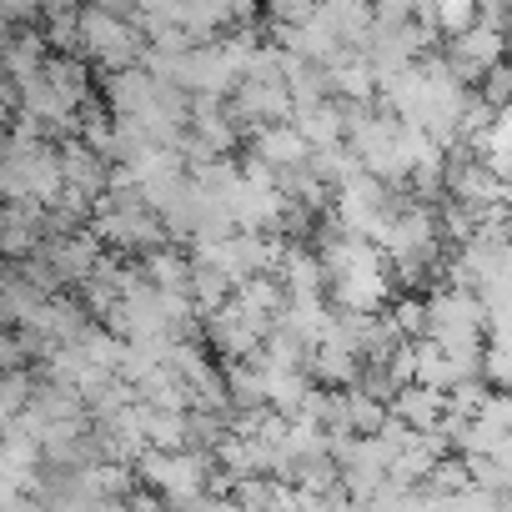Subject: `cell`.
I'll list each match as a JSON object with an SVG mask.
<instances>
[{
    "instance_id": "7",
    "label": "cell",
    "mask_w": 512,
    "mask_h": 512,
    "mask_svg": "<svg viewBox=\"0 0 512 512\" xmlns=\"http://www.w3.org/2000/svg\"><path fill=\"white\" fill-rule=\"evenodd\" d=\"M251 161H262L272 176H277V186H282V176H292V171H302V166H312V141L292 126V121H282V126H267V131H256L251 136V151H246Z\"/></svg>"
},
{
    "instance_id": "11",
    "label": "cell",
    "mask_w": 512,
    "mask_h": 512,
    "mask_svg": "<svg viewBox=\"0 0 512 512\" xmlns=\"http://www.w3.org/2000/svg\"><path fill=\"white\" fill-rule=\"evenodd\" d=\"M387 317H392V327H397L407 342H422V337H427V297H402V302L387 307Z\"/></svg>"
},
{
    "instance_id": "3",
    "label": "cell",
    "mask_w": 512,
    "mask_h": 512,
    "mask_svg": "<svg viewBox=\"0 0 512 512\" xmlns=\"http://www.w3.org/2000/svg\"><path fill=\"white\" fill-rule=\"evenodd\" d=\"M146 51H151V36L141 31L136 16H111L101 6L81 11V56L101 61L111 76L131 71V66H146Z\"/></svg>"
},
{
    "instance_id": "13",
    "label": "cell",
    "mask_w": 512,
    "mask_h": 512,
    "mask_svg": "<svg viewBox=\"0 0 512 512\" xmlns=\"http://www.w3.org/2000/svg\"><path fill=\"white\" fill-rule=\"evenodd\" d=\"M41 11H46L41 0H0V16H6L11 26H36Z\"/></svg>"
},
{
    "instance_id": "14",
    "label": "cell",
    "mask_w": 512,
    "mask_h": 512,
    "mask_svg": "<svg viewBox=\"0 0 512 512\" xmlns=\"http://www.w3.org/2000/svg\"><path fill=\"white\" fill-rule=\"evenodd\" d=\"M91 6H101L111 16H141V0H91Z\"/></svg>"
},
{
    "instance_id": "12",
    "label": "cell",
    "mask_w": 512,
    "mask_h": 512,
    "mask_svg": "<svg viewBox=\"0 0 512 512\" xmlns=\"http://www.w3.org/2000/svg\"><path fill=\"white\" fill-rule=\"evenodd\" d=\"M377 26H412L417 21V0H372Z\"/></svg>"
},
{
    "instance_id": "2",
    "label": "cell",
    "mask_w": 512,
    "mask_h": 512,
    "mask_svg": "<svg viewBox=\"0 0 512 512\" xmlns=\"http://www.w3.org/2000/svg\"><path fill=\"white\" fill-rule=\"evenodd\" d=\"M91 231L106 241V251H121V256H146V251H156V246L171 241L166 216H161V211L151 206V196L131 181V171H116V186H111V196L96 206Z\"/></svg>"
},
{
    "instance_id": "4",
    "label": "cell",
    "mask_w": 512,
    "mask_h": 512,
    "mask_svg": "<svg viewBox=\"0 0 512 512\" xmlns=\"http://www.w3.org/2000/svg\"><path fill=\"white\" fill-rule=\"evenodd\" d=\"M392 206H397V191L382 181V176H372V171H352L347 181H337L332 186V216H337V226L342 231H352V236H382V226H387V216H392Z\"/></svg>"
},
{
    "instance_id": "6",
    "label": "cell",
    "mask_w": 512,
    "mask_h": 512,
    "mask_svg": "<svg viewBox=\"0 0 512 512\" xmlns=\"http://www.w3.org/2000/svg\"><path fill=\"white\" fill-rule=\"evenodd\" d=\"M201 327H206V347H211L216 357H226V362L262 357V347H267V337H272V327H267L262 317H251L236 297H231L216 317H206Z\"/></svg>"
},
{
    "instance_id": "9",
    "label": "cell",
    "mask_w": 512,
    "mask_h": 512,
    "mask_svg": "<svg viewBox=\"0 0 512 512\" xmlns=\"http://www.w3.org/2000/svg\"><path fill=\"white\" fill-rule=\"evenodd\" d=\"M392 417L407 422L412 432H442V422H447V392H437L427 382H407L392 397Z\"/></svg>"
},
{
    "instance_id": "1",
    "label": "cell",
    "mask_w": 512,
    "mask_h": 512,
    "mask_svg": "<svg viewBox=\"0 0 512 512\" xmlns=\"http://www.w3.org/2000/svg\"><path fill=\"white\" fill-rule=\"evenodd\" d=\"M317 251H322V267H327V297L342 312H382L392 302L397 277H392L387 251L372 236H352V231L332 226Z\"/></svg>"
},
{
    "instance_id": "5",
    "label": "cell",
    "mask_w": 512,
    "mask_h": 512,
    "mask_svg": "<svg viewBox=\"0 0 512 512\" xmlns=\"http://www.w3.org/2000/svg\"><path fill=\"white\" fill-rule=\"evenodd\" d=\"M507 51H512V36H507L502 26H492V21H477V26H467L462 36L442 41V61H447V71H452L462 86H482L487 71L507 61Z\"/></svg>"
},
{
    "instance_id": "8",
    "label": "cell",
    "mask_w": 512,
    "mask_h": 512,
    "mask_svg": "<svg viewBox=\"0 0 512 512\" xmlns=\"http://www.w3.org/2000/svg\"><path fill=\"white\" fill-rule=\"evenodd\" d=\"M292 126H297V131L312 141V151L347 146V131H352V121H347V101H337V96H322V101H297Z\"/></svg>"
},
{
    "instance_id": "10",
    "label": "cell",
    "mask_w": 512,
    "mask_h": 512,
    "mask_svg": "<svg viewBox=\"0 0 512 512\" xmlns=\"http://www.w3.org/2000/svg\"><path fill=\"white\" fill-rule=\"evenodd\" d=\"M246 512H302V487L287 477H246L231 487Z\"/></svg>"
}]
</instances>
